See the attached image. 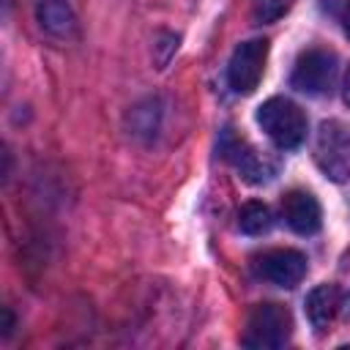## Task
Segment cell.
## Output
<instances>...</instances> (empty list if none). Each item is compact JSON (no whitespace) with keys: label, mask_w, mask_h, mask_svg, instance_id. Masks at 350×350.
Instances as JSON below:
<instances>
[{"label":"cell","mask_w":350,"mask_h":350,"mask_svg":"<svg viewBox=\"0 0 350 350\" xmlns=\"http://www.w3.org/2000/svg\"><path fill=\"white\" fill-rule=\"evenodd\" d=\"M257 123L279 148H298L306 139V118L290 98L273 96L262 101L257 109Z\"/></svg>","instance_id":"obj_1"},{"label":"cell","mask_w":350,"mask_h":350,"mask_svg":"<svg viewBox=\"0 0 350 350\" xmlns=\"http://www.w3.org/2000/svg\"><path fill=\"white\" fill-rule=\"evenodd\" d=\"M290 334H293L290 312L282 304H260L252 309L241 342L252 350H276L287 345Z\"/></svg>","instance_id":"obj_2"},{"label":"cell","mask_w":350,"mask_h":350,"mask_svg":"<svg viewBox=\"0 0 350 350\" xmlns=\"http://www.w3.org/2000/svg\"><path fill=\"white\" fill-rule=\"evenodd\" d=\"M314 161L325 178L345 183L350 178V129L342 120H325L314 139Z\"/></svg>","instance_id":"obj_3"},{"label":"cell","mask_w":350,"mask_h":350,"mask_svg":"<svg viewBox=\"0 0 350 350\" xmlns=\"http://www.w3.org/2000/svg\"><path fill=\"white\" fill-rule=\"evenodd\" d=\"M336 79V57L328 49H306L293 68V88L306 96H323L331 93Z\"/></svg>","instance_id":"obj_4"},{"label":"cell","mask_w":350,"mask_h":350,"mask_svg":"<svg viewBox=\"0 0 350 350\" xmlns=\"http://www.w3.org/2000/svg\"><path fill=\"white\" fill-rule=\"evenodd\" d=\"M265 57H268V41L265 38L243 41L232 52L230 66H227V82H230V88L235 93H241V96L254 93V88L260 85L262 71H265Z\"/></svg>","instance_id":"obj_5"},{"label":"cell","mask_w":350,"mask_h":350,"mask_svg":"<svg viewBox=\"0 0 350 350\" xmlns=\"http://www.w3.org/2000/svg\"><path fill=\"white\" fill-rule=\"evenodd\" d=\"M252 268L276 287H295L306 273V257L295 249H268L252 260Z\"/></svg>","instance_id":"obj_6"},{"label":"cell","mask_w":350,"mask_h":350,"mask_svg":"<svg viewBox=\"0 0 350 350\" xmlns=\"http://www.w3.org/2000/svg\"><path fill=\"white\" fill-rule=\"evenodd\" d=\"M221 153L243 175V180H249V183H262V180H268L273 175L271 161L265 156H260L246 139H241V137H235L230 131L221 139Z\"/></svg>","instance_id":"obj_7"},{"label":"cell","mask_w":350,"mask_h":350,"mask_svg":"<svg viewBox=\"0 0 350 350\" xmlns=\"http://www.w3.org/2000/svg\"><path fill=\"white\" fill-rule=\"evenodd\" d=\"M282 216L287 221V227L298 235H312L320 230L323 213H320V202L309 194V191H287L282 200Z\"/></svg>","instance_id":"obj_8"},{"label":"cell","mask_w":350,"mask_h":350,"mask_svg":"<svg viewBox=\"0 0 350 350\" xmlns=\"http://www.w3.org/2000/svg\"><path fill=\"white\" fill-rule=\"evenodd\" d=\"M339 306H342V293L336 284H317L306 295V317L317 331H325L334 323Z\"/></svg>","instance_id":"obj_9"},{"label":"cell","mask_w":350,"mask_h":350,"mask_svg":"<svg viewBox=\"0 0 350 350\" xmlns=\"http://www.w3.org/2000/svg\"><path fill=\"white\" fill-rule=\"evenodd\" d=\"M38 19H41V27L49 30L52 36H68L74 30V14L66 0H41Z\"/></svg>","instance_id":"obj_10"},{"label":"cell","mask_w":350,"mask_h":350,"mask_svg":"<svg viewBox=\"0 0 350 350\" xmlns=\"http://www.w3.org/2000/svg\"><path fill=\"white\" fill-rule=\"evenodd\" d=\"M271 224H273V216H271L268 205H262V202H257V200L246 202V205L238 211V227H241V232H246V235H262V232L271 230Z\"/></svg>","instance_id":"obj_11"},{"label":"cell","mask_w":350,"mask_h":350,"mask_svg":"<svg viewBox=\"0 0 350 350\" xmlns=\"http://www.w3.org/2000/svg\"><path fill=\"white\" fill-rule=\"evenodd\" d=\"M290 5H293V0H254L252 14H254L257 25H265V22H273L282 14H287Z\"/></svg>","instance_id":"obj_12"},{"label":"cell","mask_w":350,"mask_h":350,"mask_svg":"<svg viewBox=\"0 0 350 350\" xmlns=\"http://www.w3.org/2000/svg\"><path fill=\"white\" fill-rule=\"evenodd\" d=\"M339 22H342V30H345V36L350 38V0L342 5V11H339Z\"/></svg>","instance_id":"obj_13"},{"label":"cell","mask_w":350,"mask_h":350,"mask_svg":"<svg viewBox=\"0 0 350 350\" xmlns=\"http://www.w3.org/2000/svg\"><path fill=\"white\" fill-rule=\"evenodd\" d=\"M345 101H347V107H350V71H347V77H345Z\"/></svg>","instance_id":"obj_14"}]
</instances>
